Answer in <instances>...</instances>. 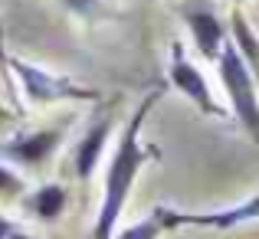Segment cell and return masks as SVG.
<instances>
[{
    "instance_id": "30bf717a",
    "label": "cell",
    "mask_w": 259,
    "mask_h": 239,
    "mask_svg": "<svg viewBox=\"0 0 259 239\" xmlns=\"http://www.w3.org/2000/svg\"><path fill=\"white\" fill-rule=\"evenodd\" d=\"M66 200H69L66 187H59V183H46V187H39L36 194H33L30 207H33V213H36L39 220H56V216L66 210Z\"/></svg>"
},
{
    "instance_id": "5bb4252c",
    "label": "cell",
    "mask_w": 259,
    "mask_h": 239,
    "mask_svg": "<svg viewBox=\"0 0 259 239\" xmlns=\"http://www.w3.org/2000/svg\"><path fill=\"white\" fill-rule=\"evenodd\" d=\"M10 233H13V223L0 220V239H10Z\"/></svg>"
},
{
    "instance_id": "e0dca14e",
    "label": "cell",
    "mask_w": 259,
    "mask_h": 239,
    "mask_svg": "<svg viewBox=\"0 0 259 239\" xmlns=\"http://www.w3.org/2000/svg\"><path fill=\"white\" fill-rule=\"evenodd\" d=\"M7 118H10V112H7V108L0 105V121H7Z\"/></svg>"
},
{
    "instance_id": "7a4b0ae2",
    "label": "cell",
    "mask_w": 259,
    "mask_h": 239,
    "mask_svg": "<svg viewBox=\"0 0 259 239\" xmlns=\"http://www.w3.org/2000/svg\"><path fill=\"white\" fill-rule=\"evenodd\" d=\"M217 72H220L223 92L230 99L233 118L240 121V128L259 145V88H256L253 72H249L246 59L240 56L233 39H227V46H223L220 59H217Z\"/></svg>"
},
{
    "instance_id": "7c38bea8",
    "label": "cell",
    "mask_w": 259,
    "mask_h": 239,
    "mask_svg": "<svg viewBox=\"0 0 259 239\" xmlns=\"http://www.w3.org/2000/svg\"><path fill=\"white\" fill-rule=\"evenodd\" d=\"M63 4H66V10L79 13V17H95L105 0H63Z\"/></svg>"
},
{
    "instance_id": "8fae6325",
    "label": "cell",
    "mask_w": 259,
    "mask_h": 239,
    "mask_svg": "<svg viewBox=\"0 0 259 239\" xmlns=\"http://www.w3.org/2000/svg\"><path fill=\"white\" fill-rule=\"evenodd\" d=\"M161 233H164V223L158 220V216H148V220L135 223V226H125V229H115L112 239H158Z\"/></svg>"
},
{
    "instance_id": "ba28073f",
    "label": "cell",
    "mask_w": 259,
    "mask_h": 239,
    "mask_svg": "<svg viewBox=\"0 0 259 239\" xmlns=\"http://www.w3.org/2000/svg\"><path fill=\"white\" fill-rule=\"evenodd\" d=\"M108 134H112V118H99L82 134V141L76 145V151H72V167H76V177H79V180H89V177L95 174L99 158L105 154Z\"/></svg>"
},
{
    "instance_id": "4fadbf2b",
    "label": "cell",
    "mask_w": 259,
    "mask_h": 239,
    "mask_svg": "<svg viewBox=\"0 0 259 239\" xmlns=\"http://www.w3.org/2000/svg\"><path fill=\"white\" fill-rule=\"evenodd\" d=\"M23 190V180H20L17 174H13L10 167H0V194H20Z\"/></svg>"
},
{
    "instance_id": "277c9868",
    "label": "cell",
    "mask_w": 259,
    "mask_h": 239,
    "mask_svg": "<svg viewBox=\"0 0 259 239\" xmlns=\"http://www.w3.org/2000/svg\"><path fill=\"white\" fill-rule=\"evenodd\" d=\"M164 229H177V226H197V229H236L246 223L259 220V194H253L249 200L236 203L227 210H210V213H184V210H171V207H158L154 210Z\"/></svg>"
},
{
    "instance_id": "5b68a950",
    "label": "cell",
    "mask_w": 259,
    "mask_h": 239,
    "mask_svg": "<svg viewBox=\"0 0 259 239\" xmlns=\"http://www.w3.org/2000/svg\"><path fill=\"white\" fill-rule=\"evenodd\" d=\"M167 82H171V85L190 102V105L197 108V112L210 115V118H227V108H223L220 102H217V95L210 92V85H207V79H203V72L197 69V66L190 63L187 56H184V46H181V43L171 46Z\"/></svg>"
},
{
    "instance_id": "9c48e42d",
    "label": "cell",
    "mask_w": 259,
    "mask_h": 239,
    "mask_svg": "<svg viewBox=\"0 0 259 239\" xmlns=\"http://www.w3.org/2000/svg\"><path fill=\"white\" fill-rule=\"evenodd\" d=\"M230 26H233V43H236V50H240V56L246 59L249 72H256V79H259V36L249 30V23H246V17H243L240 7L233 10Z\"/></svg>"
},
{
    "instance_id": "2e32d148",
    "label": "cell",
    "mask_w": 259,
    "mask_h": 239,
    "mask_svg": "<svg viewBox=\"0 0 259 239\" xmlns=\"http://www.w3.org/2000/svg\"><path fill=\"white\" fill-rule=\"evenodd\" d=\"M10 239H33V236H26V233H20V229H13V233H10Z\"/></svg>"
},
{
    "instance_id": "8992f818",
    "label": "cell",
    "mask_w": 259,
    "mask_h": 239,
    "mask_svg": "<svg viewBox=\"0 0 259 239\" xmlns=\"http://www.w3.org/2000/svg\"><path fill=\"white\" fill-rule=\"evenodd\" d=\"M187 30H190V36H194L197 53H200L207 63H217L223 46H227V39H230L223 20H217V13L207 10V7H197V10H187Z\"/></svg>"
},
{
    "instance_id": "3957f363",
    "label": "cell",
    "mask_w": 259,
    "mask_h": 239,
    "mask_svg": "<svg viewBox=\"0 0 259 239\" xmlns=\"http://www.w3.org/2000/svg\"><path fill=\"white\" fill-rule=\"evenodd\" d=\"M17 79L23 82V92L30 102L36 105H46V102H63V99H72V102H99L102 95L95 88H85L79 82H72L69 76H56V72H46L39 66H30L23 59H7Z\"/></svg>"
},
{
    "instance_id": "ac0fdd59",
    "label": "cell",
    "mask_w": 259,
    "mask_h": 239,
    "mask_svg": "<svg viewBox=\"0 0 259 239\" xmlns=\"http://www.w3.org/2000/svg\"><path fill=\"white\" fill-rule=\"evenodd\" d=\"M233 4H236V7H243V4H246V0H233Z\"/></svg>"
},
{
    "instance_id": "9a60e30c",
    "label": "cell",
    "mask_w": 259,
    "mask_h": 239,
    "mask_svg": "<svg viewBox=\"0 0 259 239\" xmlns=\"http://www.w3.org/2000/svg\"><path fill=\"white\" fill-rule=\"evenodd\" d=\"M0 66H7V56H4V23H0Z\"/></svg>"
},
{
    "instance_id": "6da1fadb",
    "label": "cell",
    "mask_w": 259,
    "mask_h": 239,
    "mask_svg": "<svg viewBox=\"0 0 259 239\" xmlns=\"http://www.w3.org/2000/svg\"><path fill=\"white\" fill-rule=\"evenodd\" d=\"M164 95V85H154L145 99L138 102V108L132 112V118L125 121V131L118 134L115 154L108 161V174H105V194H102V207L95 216V229L92 239H112V233L118 229V220L125 213V203L132 197L135 177L145 164L161 161V148L158 145H141V128H145L148 115L154 112V105Z\"/></svg>"
},
{
    "instance_id": "52a82bcc",
    "label": "cell",
    "mask_w": 259,
    "mask_h": 239,
    "mask_svg": "<svg viewBox=\"0 0 259 239\" xmlns=\"http://www.w3.org/2000/svg\"><path fill=\"white\" fill-rule=\"evenodd\" d=\"M63 138H66V128L63 125L43 128V131H33V134H20V138H13L10 145H4V154H7V158H13V161H20V164L36 167V164H43L59 145H63Z\"/></svg>"
}]
</instances>
